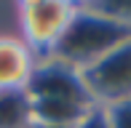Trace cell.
<instances>
[{
	"mask_svg": "<svg viewBox=\"0 0 131 128\" xmlns=\"http://www.w3.org/2000/svg\"><path fill=\"white\" fill-rule=\"evenodd\" d=\"M78 14L72 0H21L14 3V30L38 59L53 56L59 40Z\"/></svg>",
	"mask_w": 131,
	"mask_h": 128,
	"instance_id": "cell-2",
	"label": "cell"
},
{
	"mask_svg": "<svg viewBox=\"0 0 131 128\" xmlns=\"http://www.w3.org/2000/svg\"><path fill=\"white\" fill-rule=\"evenodd\" d=\"M32 104L27 91H0V128H27Z\"/></svg>",
	"mask_w": 131,
	"mask_h": 128,
	"instance_id": "cell-6",
	"label": "cell"
},
{
	"mask_svg": "<svg viewBox=\"0 0 131 128\" xmlns=\"http://www.w3.org/2000/svg\"><path fill=\"white\" fill-rule=\"evenodd\" d=\"M29 101H64V104H83L96 107L83 85L80 69L59 61L56 56L40 59L32 72V80L27 85Z\"/></svg>",
	"mask_w": 131,
	"mask_h": 128,
	"instance_id": "cell-4",
	"label": "cell"
},
{
	"mask_svg": "<svg viewBox=\"0 0 131 128\" xmlns=\"http://www.w3.org/2000/svg\"><path fill=\"white\" fill-rule=\"evenodd\" d=\"M72 128H110V120H107L104 107H94V109H88V112L83 115V118H80Z\"/></svg>",
	"mask_w": 131,
	"mask_h": 128,
	"instance_id": "cell-8",
	"label": "cell"
},
{
	"mask_svg": "<svg viewBox=\"0 0 131 128\" xmlns=\"http://www.w3.org/2000/svg\"><path fill=\"white\" fill-rule=\"evenodd\" d=\"M110 128H131V99L126 101H118L112 107H104Z\"/></svg>",
	"mask_w": 131,
	"mask_h": 128,
	"instance_id": "cell-7",
	"label": "cell"
},
{
	"mask_svg": "<svg viewBox=\"0 0 131 128\" xmlns=\"http://www.w3.org/2000/svg\"><path fill=\"white\" fill-rule=\"evenodd\" d=\"M83 85L96 107H112L131 99V37L123 40L107 56L80 69Z\"/></svg>",
	"mask_w": 131,
	"mask_h": 128,
	"instance_id": "cell-3",
	"label": "cell"
},
{
	"mask_svg": "<svg viewBox=\"0 0 131 128\" xmlns=\"http://www.w3.org/2000/svg\"><path fill=\"white\" fill-rule=\"evenodd\" d=\"M38 56L14 30L0 32V91H27Z\"/></svg>",
	"mask_w": 131,
	"mask_h": 128,
	"instance_id": "cell-5",
	"label": "cell"
},
{
	"mask_svg": "<svg viewBox=\"0 0 131 128\" xmlns=\"http://www.w3.org/2000/svg\"><path fill=\"white\" fill-rule=\"evenodd\" d=\"M128 37V24L104 14L102 8H96V3H78V14L67 27L64 37L59 40L53 56L75 69H86Z\"/></svg>",
	"mask_w": 131,
	"mask_h": 128,
	"instance_id": "cell-1",
	"label": "cell"
}]
</instances>
